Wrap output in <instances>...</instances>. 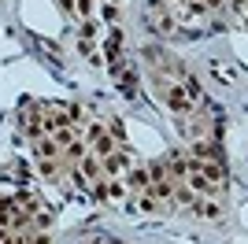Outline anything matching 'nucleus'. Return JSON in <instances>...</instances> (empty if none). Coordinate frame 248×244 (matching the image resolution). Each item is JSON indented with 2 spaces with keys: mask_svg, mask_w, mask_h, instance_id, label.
<instances>
[{
  "mask_svg": "<svg viewBox=\"0 0 248 244\" xmlns=\"http://www.w3.org/2000/svg\"><path fill=\"white\" fill-rule=\"evenodd\" d=\"M145 19L159 37H178L182 33V22L174 19V11L167 8V0H148L145 4Z\"/></svg>",
  "mask_w": 248,
  "mask_h": 244,
  "instance_id": "obj_1",
  "label": "nucleus"
},
{
  "mask_svg": "<svg viewBox=\"0 0 248 244\" xmlns=\"http://www.w3.org/2000/svg\"><path fill=\"white\" fill-rule=\"evenodd\" d=\"M85 133H89V144H93L89 152H93L100 163L108 159V155H115V141H111V133L104 130L100 122H89V130H85Z\"/></svg>",
  "mask_w": 248,
  "mask_h": 244,
  "instance_id": "obj_2",
  "label": "nucleus"
},
{
  "mask_svg": "<svg viewBox=\"0 0 248 244\" xmlns=\"http://www.w3.org/2000/svg\"><path fill=\"white\" fill-rule=\"evenodd\" d=\"M104 170H108V174H115V178H126V174L134 170V163H130V155L115 152V155H108V159H104Z\"/></svg>",
  "mask_w": 248,
  "mask_h": 244,
  "instance_id": "obj_3",
  "label": "nucleus"
},
{
  "mask_svg": "<svg viewBox=\"0 0 248 244\" xmlns=\"http://www.w3.org/2000/svg\"><path fill=\"white\" fill-rule=\"evenodd\" d=\"M193 214H197V218H207V222H218V218H222L218 203H211V200H197L193 203Z\"/></svg>",
  "mask_w": 248,
  "mask_h": 244,
  "instance_id": "obj_4",
  "label": "nucleus"
},
{
  "mask_svg": "<svg viewBox=\"0 0 248 244\" xmlns=\"http://www.w3.org/2000/svg\"><path fill=\"white\" fill-rule=\"evenodd\" d=\"M211 74H215L218 81H230V78H233V74H230V71H226V67H222L218 60H211Z\"/></svg>",
  "mask_w": 248,
  "mask_h": 244,
  "instance_id": "obj_5",
  "label": "nucleus"
},
{
  "mask_svg": "<svg viewBox=\"0 0 248 244\" xmlns=\"http://www.w3.org/2000/svg\"><path fill=\"white\" fill-rule=\"evenodd\" d=\"M82 244H123V241H115V237H89V241H82Z\"/></svg>",
  "mask_w": 248,
  "mask_h": 244,
  "instance_id": "obj_6",
  "label": "nucleus"
},
{
  "mask_svg": "<svg viewBox=\"0 0 248 244\" xmlns=\"http://www.w3.org/2000/svg\"><path fill=\"white\" fill-rule=\"evenodd\" d=\"M111 137H119V141H123V137H126V126H123V122H119V119L111 122Z\"/></svg>",
  "mask_w": 248,
  "mask_h": 244,
  "instance_id": "obj_7",
  "label": "nucleus"
},
{
  "mask_svg": "<svg viewBox=\"0 0 248 244\" xmlns=\"http://www.w3.org/2000/svg\"><path fill=\"white\" fill-rule=\"evenodd\" d=\"M207 8H222V0H204Z\"/></svg>",
  "mask_w": 248,
  "mask_h": 244,
  "instance_id": "obj_8",
  "label": "nucleus"
}]
</instances>
